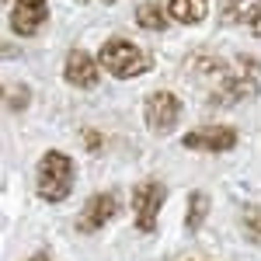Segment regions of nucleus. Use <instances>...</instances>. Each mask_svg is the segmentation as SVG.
<instances>
[{"mask_svg":"<svg viewBox=\"0 0 261 261\" xmlns=\"http://www.w3.org/2000/svg\"><path fill=\"white\" fill-rule=\"evenodd\" d=\"M94 60H98L101 73H108V77H115V81H136V77H143V73L153 70V56H150L143 45L122 39V35H112V39L101 42Z\"/></svg>","mask_w":261,"mask_h":261,"instance_id":"obj_1","label":"nucleus"},{"mask_svg":"<svg viewBox=\"0 0 261 261\" xmlns=\"http://www.w3.org/2000/svg\"><path fill=\"white\" fill-rule=\"evenodd\" d=\"M73 181H77V167L73 157L63 153V150H45L35 164V195L49 205H60L70 199L73 192Z\"/></svg>","mask_w":261,"mask_h":261,"instance_id":"obj_2","label":"nucleus"},{"mask_svg":"<svg viewBox=\"0 0 261 261\" xmlns=\"http://www.w3.org/2000/svg\"><path fill=\"white\" fill-rule=\"evenodd\" d=\"M143 122H146V133L150 136H171L181 122V98L174 91H150L143 101Z\"/></svg>","mask_w":261,"mask_h":261,"instance_id":"obj_3","label":"nucleus"},{"mask_svg":"<svg viewBox=\"0 0 261 261\" xmlns=\"http://www.w3.org/2000/svg\"><path fill=\"white\" fill-rule=\"evenodd\" d=\"M164 202H167V188H164V181H157V178H146L133 188V223H136L140 233H153V230H157Z\"/></svg>","mask_w":261,"mask_h":261,"instance_id":"obj_4","label":"nucleus"},{"mask_svg":"<svg viewBox=\"0 0 261 261\" xmlns=\"http://www.w3.org/2000/svg\"><path fill=\"white\" fill-rule=\"evenodd\" d=\"M241 140V133L233 125H220V122H209V125H195L192 133L181 136V146L192 150V153H230Z\"/></svg>","mask_w":261,"mask_h":261,"instance_id":"obj_5","label":"nucleus"},{"mask_svg":"<svg viewBox=\"0 0 261 261\" xmlns=\"http://www.w3.org/2000/svg\"><path fill=\"white\" fill-rule=\"evenodd\" d=\"M119 209H122L119 192H94L91 199L84 202L81 216H77V230L81 233H98V230H105L119 216Z\"/></svg>","mask_w":261,"mask_h":261,"instance_id":"obj_6","label":"nucleus"},{"mask_svg":"<svg viewBox=\"0 0 261 261\" xmlns=\"http://www.w3.org/2000/svg\"><path fill=\"white\" fill-rule=\"evenodd\" d=\"M63 81L70 84V87H77V91H94L101 84L98 60H94L87 49L73 45V49L66 53V60H63Z\"/></svg>","mask_w":261,"mask_h":261,"instance_id":"obj_7","label":"nucleus"},{"mask_svg":"<svg viewBox=\"0 0 261 261\" xmlns=\"http://www.w3.org/2000/svg\"><path fill=\"white\" fill-rule=\"evenodd\" d=\"M45 21H49V0H14L7 24L18 39H35L45 28Z\"/></svg>","mask_w":261,"mask_h":261,"instance_id":"obj_8","label":"nucleus"},{"mask_svg":"<svg viewBox=\"0 0 261 261\" xmlns=\"http://www.w3.org/2000/svg\"><path fill=\"white\" fill-rule=\"evenodd\" d=\"M220 24L223 28H244L247 35L261 39V0H223Z\"/></svg>","mask_w":261,"mask_h":261,"instance_id":"obj_9","label":"nucleus"},{"mask_svg":"<svg viewBox=\"0 0 261 261\" xmlns=\"http://www.w3.org/2000/svg\"><path fill=\"white\" fill-rule=\"evenodd\" d=\"M164 11H167L171 24L192 28V24H202V21L209 18V0H167Z\"/></svg>","mask_w":261,"mask_h":261,"instance_id":"obj_10","label":"nucleus"},{"mask_svg":"<svg viewBox=\"0 0 261 261\" xmlns=\"http://www.w3.org/2000/svg\"><path fill=\"white\" fill-rule=\"evenodd\" d=\"M136 24L143 32H167L171 18L164 11V4H143V7H136Z\"/></svg>","mask_w":261,"mask_h":261,"instance_id":"obj_11","label":"nucleus"},{"mask_svg":"<svg viewBox=\"0 0 261 261\" xmlns=\"http://www.w3.org/2000/svg\"><path fill=\"white\" fill-rule=\"evenodd\" d=\"M205 216H209V195H205V192H192V195H188V209H185V226H188L192 233H199Z\"/></svg>","mask_w":261,"mask_h":261,"instance_id":"obj_12","label":"nucleus"},{"mask_svg":"<svg viewBox=\"0 0 261 261\" xmlns=\"http://www.w3.org/2000/svg\"><path fill=\"white\" fill-rule=\"evenodd\" d=\"M241 226H244V237L261 247V209H247L241 216Z\"/></svg>","mask_w":261,"mask_h":261,"instance_id":"obj_13","label":"nucleus"},{"mask_svg":"<svg viewBox=\"0 0 261 261\" xmlns=\"http://www.w3.org/2000/svg\"><path fill=\"white\" fill-rule=\"evenodd\" d=\"M84 140H87V150H91V153H98V150H101V136L94 133V129H84Z\"/></svg>","mask_w":261,"mask_h":261,"instance_id":"obj_14","label":"nucleus"},{"mask_svg":"<svg viewBox=\"0 0 261 261\" xmlns=\"http://www.w3.org/2000/svg\"><path fill=\"white\" fill-rule=\"evenodd\" d=\"M24 261H53V258H49L45 251H39V254H32V258H24Z\"/></svg>","mask_w":261,"mask_h":261,"instance_id":"obj_15","label":"nucleus"},{"mask_svg":"<svg viewBox=\"0 0 261 261\" xmlns=\"http://www.w3.org/2000/svg\"><path fill=\"white\" fill-rule=\"evenodd\" d=\"M7 4H11V0H0V7H7Z\"/></svg>","mask_w":261,"mask_h":261,"instance_id":"obj_16","label":"nucleus"},{"mask_svg":"<svg viewBox=\"0 0 261 261\" xmlns=\"http://www.w3.org/2000/svg\"><path fill=\"white\" fill-rule=\"evenodd\" d=\"M101 4H119V0H101Z\"/></svg>","mask_w":261,"mask_h":261,"instance_id":"obj_17","label":"nucleus"},{"mask_svg":"<svg viewBox=\"0 0 261 261\" xmlns=\"http://www.w3.org/2000/svg\"><path fill=\"white\" fill-rule=\"evenodd\" d=\"M77 4H87V0H77Z\"/></svg>","mask_w":261,"mask_h":261,"instance_id":"obj_18","label":"nucleus"}]
</instances>
